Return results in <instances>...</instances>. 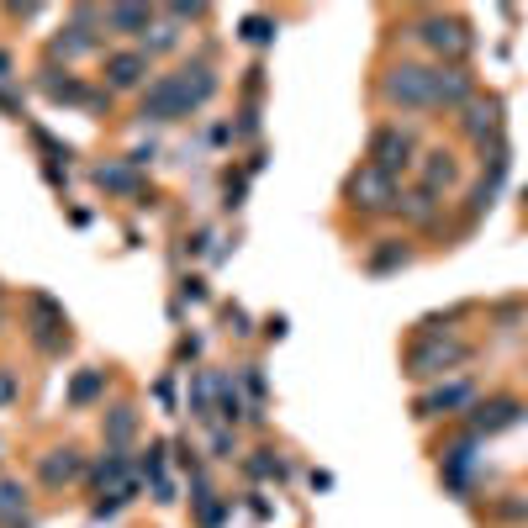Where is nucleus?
<instances>
[{
    "label": "nucleus",
    "mask_w": 528,
    "mask_h": 528,
    "mask_svg": "<svg viewBox=\"0 0 528 528\" xmlns=\"http://www.w3.org/2000/svg\"><path fill=\"white\" fill-rule=\"evenodd\" d=\"M217 381H222V375H196V386H191V412H196V418H217V412H212Z\"/></svg>",
    "instance_id": "obj_28"
},
{
    "label": "nucleus",
    "mask_w": 528,
    "mask_h": 528,
    "mask_svg": "<svg viewBox=\"0 0 528 528\" xmlns=\"http://www.w3.org/2000/svg\"><path fill=\"white\" fill-rule=\"evenodd\" d=\"M175 43H180V32L169 22H154V32H148V59H154V53H169Z\"/></svg>",
    "instance_id": "obj_29"
},
{
    "label": "nucleus",
    "mask_w": 528,
    "mask_h": 528,
    "mask_svg": "<svg viewBox=\"0 0 528 528\" xmlns=\"http://www.w3.org/2000/svg\"><path fill=\"white\" fill-rule=\"evenodd\" d=\"M143 122H180L185 117V101H180V80L175 74H159L154 85L143 90Z\"/></svg>",
    "instance_id": "obj_10"
},
{
    "label": "nucleus",
    "mask_w": 528,
    "mask_h": 528,
    "mask_svg": "<svg viewBox=\"0 0 528 528\" xmlns=\"http://www.w3.org/2000/svg\"><path fill=\"white\" fill-rule=\"evenodd\" d=\"M16 402V381H11V370H0V407Z\"/></svg>",
    "instance_id": "obj_38"
},
{
    "label": "nucleus",
    "mask_w": 528,
    "mask_h": 528,
    "mask_svg": "<svg viewBox=\"0 0 528 528\" xmlns=\"http://www.w3.org/2000/svg\"><path fill=\"white\" fill-rule=\"evenodd\" d=\"M196 523L201 528H222V518H228V502H217L212 492H206V486H201V476H196Z\"/></svg>",
    "instance_id": "obj_25"
},
{
    "label": "nucleus",
    "mask_w": 528,
    "mask_h": 528,
    "mask_svg": "<svg viewBox=\"0 0 528 528\" xmlns=\"http://www.w3.org/2000/svg\"><path fill=\"white\" fill-rule=\"evenodd\" d=\"M275 16H243V22H238V37H243V43H249V48H270L275 43Z\"/></svg>",
    "instance_id": "obj_23"
},
{
    "label": "nucleus",
    "mask_w": 528,
    "mask_h": 528,
    "mask_svg": "<svg viewBox=\"0 0 528 528\" xmlns=\"http://www.w3.org/2000/svg\"><path fill=\"white\" fill-rule=\"evenodd\" d=\"M206 243H217V233H206V228H201L196 238H185V249H191V254H206Z\"/></svg>",
    "instance_id": "obj_37"
},
{
    "label": "nucleus",
    "mask_w": 528,
    "mask_h": 528,
    "mask_svg": "<svg viewBox=\"0 0 528 528\" xmlns=\"http://www.w3.org/2000/svg\"><path fill=\"white\" fill-rule=\"evenodd\" d=\"M470 402H476V386H470V381H449V386H439V391L418 396V407H412V418H418V423H428V418H444V412H460V407H470Z\"/></svg>",
    "instance_id": "obj_12"
},
{
    "label": "nucleus",
    "mask_w": 528,
    "mask_h": 528,
    "mask_svg": "<svg viewBox=\"0 0 528 528\" xmlns=\"http://www.w3.org/2000/svg\"><path fill=\"white\" fill-rule=\"evenodd\" d=\"M101 6H74L69 22L53 37V59H80V53H96L101 48Z\"/></svg>",
    "instance_id": "obj_6"
},
{
    "label": "nucleus",
    "mask_w": 528,
    "mask_h": 528,
    "mask_svg": "<svg viewBox=\"0 0 528 528\" xmlns=\"http://www.w3.org/2000/svg\"><path fill=\"white\" fill-rule=\"evenodd\" d=\"M381 101L396 106V111H433V69L428 64H391L381 74Z\"/></svg>",
    "instance_id": "obj_2"
},
{
    "label": "nucleus",
    "mask_w": 528,
    "mask_h": 528,
    "mask_svg": "<svg viewBox=\"0 0 528 528\" xmlns=\"http://www.w3.org/2000/svg\"><path fill=\"white\" fill-rule=\"evenodd\" d=\"M101 391H106V370H85V375H74V386H69V402H74V407H90Z\"/></svg>",
    "instance_id": "obj_26"
},
{
    "label": "nucleus",
    "mask_w": 528,
    "mask_h": 528,
    "mask_svg": "<svg viewBox=\"0 0 528 528\" xmlns=\"http://www.w3.org/2000/svg\"><path fill=\"white\" fill-rule=\"evenodd\" d=\"M423 154H418V138H412L407 127H396V122H386V127H375L370 132V154H365V164H375L381 175H407L412 164H418Z\"/></svg>",
    "instance_id": "obj_4"
},
{
    "label": "nucleus",
    "mask_w": 528,
    "mask_h": 528,
    "mask_svg": "<svg viewBox=\"0 0 528 528\" xmlns=\"http://www.w3.org/2000/svg\"><path fill=\"white\" fill-rule=\"evenodd\" d=\"M154 6H132V0H122V6H106L101 11V27L106 32H117V37H148L154 32Z\"/></svg>",
    "instance_id": "obj_14"
},
{
    "label": "nucleus",
    "mask_w": 528,
    "mask_h": 528,
    "mask_svg": "<svg viewBox=\"0 0 528 528\" xmlns=\"http://www.w3.org/2000/svg\"><path fill=\"white\" fill-rule=\"evenodd\" d=\"M344 201L354 206V212H365V217H386V212H396L402 191H396V180L381 175L375 164H360V169L344 180Z\"/></svg>",
    "instance_id": "obj_3"
},
{
    "label": "nucleus",
    "mask_w": 528,
    "mask_h": 528,
    "mask_svg": "<svg viewBox=\"0 0 528 528\" xmlns=\"http://www.w3.org/2000/svg\"><path fill=\"white\" fill-rule=\"evenodd\" d=\"M11 69H16V64H11V53H0V85L11 80Z\"/></svg>",
    "instance_id": "obj_43"
},
{
    "label": "nucleus",
    "mask_w": 528,
    "mask_h": 528,
    "mask_svg": "<svg viewBox=\"0 0 528 528\" xmlns=\"http://www.w3.org/2000/svg\"><path fill=\"white\" fill-rule=\"evenodd\" d=\"M37 476H43V486H69L85 476V455L80 449H48L43 460H37Z\"/></svg>",
    "instance_id": "obj_16"
},
{
    "label": "nucleus",
    "mask_w": 528,
    "mask_h": 528,
    "mask_svg": "<svg viewBox=\"0 0 528 528\" xmlns=\"http://www.w3.org/2000/svg\"><path fill=\"white\" fill-rule=\"evenodd\" d=\"M164 455H169V444H148V455H143V476H164Z\"/></svg>",
    "instance_id": "obj_32"
},
{
    "label": "nucleus",
    "mask_w": 528,
    "mask_h": 528,
    "mask_svg": "<svg viewBox=\"0 0 528 528\" xmlns=\"http://www.w3.org/2000/svg\"><path fill=\"white\" fill-rule=\"evenodd\" d=\"M27 518V486L22 481H0V523Z\"/></svg>",
    "instance_id": "obj_27"
},
{
    "label": "nucleus",
    "mask_w": 528,
    "mask_h": 528,
    "mask_svg": "<svg viewBox=\"0 0 528 528\" xmlns=\"http://www.w3.org/2000/svg\"><path fill=\"white\" fill-rule=\"evenodd\" d=\"M470 360V344H460L455 333H423L407 349V375L412 381H444L449 370H460Z\"/></svg>",
    "instance_id": "obj_1"
},
{
    "label": "nucleus",
    "mask_w": 528,
    "mask_h": 528,
    "mask_svg": "<svg viewBox=\"0 0 528 528\" xmlns=\"http://www.w3.org/2000/svg\"><path fill=\"white\" fill-rule=\"evenodd\" d=\"M0 328H6V312H0Z\"/></svg>",
    "instance_id": "obj_44"
},
{
    "label": "nucleus",
    "mask_w": 528,
    "mask_h": 528,
    "mask_svg": "<svg viewBox=\"0 0 528 528\" xmlns=\"http://www.w3.org/2000/svg\"><path fill=\"white\" fill-rule=\"evenodd\" d=\"M101 74H106V96L111 90H138L143 80H148V48H117V53H106V64H101Z\"/></svg>",
    "instance_id": "obj_8"
},
{
    "label": "nucleus",
    "mask_w": 528,
    "mask_h": 528,
    "mask_svg": "<svg viewBox=\"0 0 528 528\" xmlns=\"http://www.w3.org/2000/svg\"><path fill=\"white\" fill-rule=\"evenodd\" d=\"M217 418L228 423V428H238V423H249V407H243V396H238V386L222 375L217 381Z\"/></svg>",
    "instance_id": "obj_22"
},
{
    "label": "nucleus",
    "mask_w": 528,
    "mask_h": 528,
    "mask_svg": "<svg viewBox=\"0 0 528 528\" xmlns=\"http://www.w3.org/2000/svg\"><path fill=\"white\" fill-rule=\"evenodd\" d=\"M460 132L476 148H492L502 138V101L497 96H476V101L465 106V117H460Z\"/></svg>",
    "instance_id": "obj_9"
},
{
    "label": "nucleus",
    "mask_w": 528,
    "mask_h": 528,
    "mask_svg": "<svg viewBox=\"0 0 528 528\" xmlns=\"http://www.w3.org/2000/svg\"><path fill=\"white\" fill-rule=\"evenodd\" d=\"M175 80H180V101H185V117H191V111H201L206 101L217 96V69L206 64V59H196V64L175 69Z\"/></svg>",
    "instance_id": "obj_11"
},
{
    "label": "nucleus",
    "mask_w": 528,
    "mask_h": 528,
    "mask_svg": "<svg viewBox=\"0 0 528 528\" xmlns=\"http://www.w3.org/2000/svg\"><path fill=\"white\" fill-rule=\"evenodd\" d=\"M101 433H106V444H111V449H127V444H132V433H138V407H127V402H122V407H111V412H106V423H101Z\"/></svg>",
    "instance_id": "obj_21"
},
{
    "label": "nucleus",
    "mask_w": 528,
    "mask_h": 528,
    "mask_svg": "<svg viewBox=\"0 0 528 528\" xmlns=\"http://www.w3.org/2000/svg\"><path fill=\"white\" fill-rule=\"evenodd\" d=\"M439 212H444V201H439V191H428V185H418V191H407L396 201V217H402L407 228H433Z\"/></svg>",
    "instance_id": "obj_15"
},
{
    "label": "nucleus",
    "mask_w": 528,
    "mask_h": 528,
    "mask_svg": "<svg viewBox=\"0 0 528 528\" xmlns=\"http://www.w3.org/2000/svg\"><path fill=\"white\" fill-rule=\"evenodd\" d=\"M243 470H249L254 481H286V476H291V470L275 460V449H254V455L243 460Z\"/></svg>",
    "instance_id": "obj_24"
},
{
    "label": "nucleus",
    "mask_w": 528,
    "mask_h": 528,
    "mask_svg": "<svg viewBox=\"0 0 528 528\" xmlns=\"http://www.w3.org/2000/svg\"><path fill=\"white\" fill-rule=\"evenodd\" d=\"M418 43L428 48V53H439L444 64H460L470 48H476V37H470V27L460 22V16H444V11H433V16H423L418 27Z\"/></svg>",
    "instance_id": "obj_5"
},
{
    "label": "nucleus",
    "mask_w": 528,
    "mask_h": 528,
    "mask_svg": "<svg viewBox=\"0 0 528 528\" xmlns=\"http://www.w3.org/2000/svg\"><path fill=\"white\" fill-rule=\"evenodd\" d=\"M0 111H6V117H22V101H16L6 85H0Z\"/></svg>",
    "instance_id": "obj_36"
},
{
    "label": "nucleus",
    "mask_w": 528,
    "mask_h": 528,
    "mask_svg": "<svg viewBox=\"0 0 528 528\" xmlns=\"http://www.w3.org/2000/svg\"><path fill=\"white\" fill-rule=\"evenodd\" d=\"M212 455H217V460H233V455H238L233 428H217V433H212Z\"/></svg>",
    "instance_id": "obj_31"
},
{
    "label": "nucleus",
    "mask_w": 528,
    "mask_h": 528,
    "mask_svg": "<svg viewBox=\"0 0 528 528\" xmlns=\"http://www.w3.org/2000/svg\"><path fill=\"white\" fill-rule=\"evenodd\" d=\"M412 264V243L407 238H381L375 249L365 254V275H396Z\"/></svg>",
    "instance_id": "obj_17"
},
{
    "label": "nucleus",
    "mask_w": 528,
    "mask_h": 528,
    "mask_svg": "<svg viewBox=\"0 0 528 528\" xmlns=\"http://www.w3.org/2000/svg\"><path fill=\"white\" fill-rule=\"evenodd\" d=\"M243 196H249V180H243V175H228V185H222V206H228V212H238Z\"/></svg>",
    "instance_id": "obj_30"
},
{
    "label": "nucleus",
    "mask_w": 528,
    "mask_h": 528,
    "mask_svg": "<svg viewBox=\"0 0 528 528\" xmlns=\"http://www.w3.org/2000/svg\"><path fill=\"white\" fill-rule=\"evenodd\" d=\"M228 323H233L238 338H249V333H254V328H249V312H243V307H228Z\"/></svg>",
    "instance_id": "obj_35"
},
{
    "label": "nucleus",
    "mask_w": 528,
    "mask_h": 528,
    "mask_svg": "<svg viewBox=\"0 0 528 528\" xmlns=\"http://www.w3.org/2000/svg\"><path fill=\"white\" fill-rule=\"evenodd\" d=\"M259 74H264V69L254 64V69H249V80H243V90H249V96H259V85H264V80H259Z\"/></svg>",
    "instance_id": "obj_41"
},
{
    "label": "nucleus",
    "mask_w": 528,
    "mask_h": 528,
    "mask_svg": "<svg viewBox=\"0 0 528 528\" xmlns=\"http://www.w3.org/2000/svg\"><path fill=\"white\" fill-rule=\"evenodd\" d=\"M96 185H101V191H111V196H138L143 206L154 201V196H148L143 185H138V169H132V164H122V159L101 164V169H96Z\"/></svg>",
    "instance_id": "obj_18"
},
{
    "label": "nucleus",
    "mask_w": 528,
    "mask_h": 528,
    "mask_svg": "<svg viewBox=\"0 0 528 528\" xmlns=\"http://www.w3.org/2000/svg\"><path fill=\"white\" fill-rule=\"evenodd\" d=\"M243 391L254 396V407L264 402V375H259V365H243Z\"/></svg>",
    "instance_id": "obj_33"
},
{
    "label": "nucleus",
    "mask_w": 528,
    "mask_h": 528,
    "mask_svg": "<svg viewBox=\"0 0 528 528\" xmlns=\"http://www.w3.org/2000/svg\"><path fill=\"white\" fill-rule=\"evenodd\" d=\"M233 138H259V111H254V106L233 122Z\"/></svg>",
    "instance_id": "obj_34"
},
{
    "label": "nucleus",
    "mask_w": 528,
    "mask_h": 528,
    "mask_svg": "<svg viewBox=\"0 0 528 528\" xmlns=\"http://www.w3.org/2000/svg\"><path fill=\"white\" fill-rule=\"evenodd\" d=\"M476 101V80L465 64H433V111H465Z\"/></svg>",
    "instance_id": "obj_7"
},
{
    "label": "nucleus",
    "mask_w": 528,
    "mask_h": 528,
    "mask_svg": "<svg viewBox=\"0 0 528 528\" xmlns=\"http://www.w3.org/2000/svg\"><path fill=\"white\" fill-rule=\"evenodd\" d=\"M502 513L507 518H528V502H502Z\"/></svg>",
    "instance_id": "obj_42"
},
{
    "label": "nucleus",
    "mask_w": 528,
    "mask_h": 528,
    "mask_svg": "<svg viewBox=\"0 0 528 528\" xmlns=\"http://www.w3.org/2000/svg\"><path fill=\"white\" fill-rule=\"evenodd\" d=\"M101 486V492H122V486H132V460H127V449H111V455L96 465V476H90Z\"/></svg>",
    "instance_id": "obj_20"
},
{
    "label": "nucleus",
    "mask_w": 528,
    "mask_h": 528,
    "mask_svg": "<svg viewBox=\"0 0 528 528\" xmlns=\"http://www.w3.org/2000/svg\"><path fill=\"white\" fill-rule=\"evenodd\" d=\"M423 185L428 191H449V185H460V164H455V154H444V148H428L423 154Z\"/></svg>",
    "instance_id": "obj_19"
},
{
    "label": "nucleus",
    "mask_w": 528,
    "mask_h": 528,
    "mask_svg": "<svg viewBox=\"0 0 528 528\" xmlns=\"http://www.w3.org/2000/svg\"><path fill=\"white\" fill-rule=\"evenodd\" d=\"M154 492H159V502H175V481L159 476V481H154Z\"/></svg>",
    "instance_id": "obj_40"
},
{
    "label": "nucleus",
    "mask_w": 528,
    "mask_h": 528,
    "mask_svg": "<svg viewBox=\"0 0 528 528\" xmlns=\"http://www.w3.org/2000/svg\"><path fill=\"white\" fill-rule=\"evenodd\" d=\"M523 418V402H513V396H492V402H481L476 412H470V433L476 439H492V433L513 428Z\"/></svg>",
    "instance_id": "obj_13"
},
{
    "label": "nucleus",
    "mask_w": 528,
    "mask_h": 528,
    "mask_svg": "<svg viewBox=\"0 0 528 528\" xmlns=\"http://www.w3.org/2000/svg\"><path fill=\"white\" fill-rule=\"evenodd\" d=\"M185 301H206V280H196V275L185 280Z\"/></svg>",
    "instance_id": "obj_39"
}]
</instances>
